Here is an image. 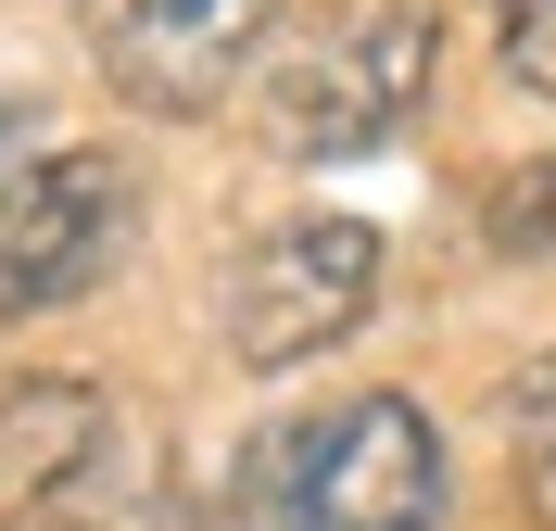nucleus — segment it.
Listing matches in <instances>:
<instances>
[{"instance_id":"1","label":"nucleus","mask_w":556,"mask_h":531,"mask_svg":"<svg viewBox=\"0 0 556 531\" xmlns=\"http://www.w3.org/2000/svg\"><path fill=\"white\" fill-rule=\"evenodd\" d=\"M241 531H443V443L405 392L291 418L241 468Z\"/></svg>"},{"instance_id":"2","label":"nucleus","mask_w":556,"mask_h":531,"mask_svg":"<svg viewBox=\"0 0 556 531\" xmlns=\"http://www.w3.org/2000/svg\"><path fill=\"white\" fill-rule=\"evenodd\" d=\"M430 64H443L430 0H342L304 38V64H278V140L304 165H354L430 102Z\"/></svg>"},{"instance_id":"3","label":"nucleus","mask_w":556,"mask_h":531,"mask_svg":"<svg viewBox=\"0 0 556 531\" xmlns=\"http://www.w3.org/2000/svg\"><path fill=\"white\" fill-rule=\"evenodd\" d=\"M380 304V228L367 215H291L228 266V354L241 367H304L354 342Z\"/></svg>"},{"instance_id":"4","label":"nucleus","mask_w":556,"mask_h":531,"mask_svg":"<svg viewBox=\"0 0 556 531\" xmlns=\"http://www.w3.org/2000/svg\"><path fill=\"white\" fill-rule=\"evenodd\" d=\"M127 241H139L127 165H114V152H38L13 190H0V329L102 291V266H127Z\"/></svg>"},{"instance_id":"5","label":"nucleus","mask_w":556,"mask_h":531,"mask_svg":"<svg viewBox=\"0 0 556 531\" xmlns=\"http://www.w3.org/2000/svg\"><path fill=\"white\" fill-rule=\"evenodd\" d=\"M76 26H89V64H102L114 102L190 127V114H215L241 89V64L278 26V0H76Z\"/></svg>"},{"instance_id":"6","label":"nucleus","mask_w":556,"mask_h":531,"mask_svg":"<svg viewBox=\"0 0 556 531\" xmlns=\"http://www.w3.org/2000/svg\"><path fill=\"white\" fill-rule=\"evenodd\" d=\"M114 430H127V418H114L89 380H26V392H0V519H26L51 481H76Z\"/></svg>"},{"instance_id":"7","label":"nucleus","mask_w":556,"mask_h":531,"mask_svg":"<svg viewBox=\"0 0 556 531\" xmlns=\"http://www.w3.org/2000/svg\"><path fill=\"white\" fill-rule=\"evenodd\" d=\"M13 531H190V519H177V481L139 456L127 430H114L102 456L76 468V481H51V494H38Z\"/></svg>"},{"instance_id":"8","label":"nucleus","mask_w":556,"mask_h":531,"mask_svg":"<svg viewBox=\"0 0 556 531\" xmlns=\"http://www.w3.org/2000/svg\"><path fill=\"white\" fill-rule=\"evenodd\" d=\"M506 418H519V506L556 531V354L531 367L519 392H506Z\"/></svg>"},{"instance_id":"9","label":"nucleus","mask_w":556,"mask_h":531,"mask_svg":"<svg viewBox=\"0 0 556 531\" xmlns=\"http://www.w3.org/2000/svg\"><path fill=\"white\" fill-rule=\"evenodd\" d=\"M493 241L556 266V165H531V177H506V190H493Z\"/></svg>"},{"instance_id":"10","label":"nucleus","mask_w":556,"mask_h":531,"mask_svg":"<svg viewBox=\"0 0 556 531\" xmlns=\"http://www.w3.org/2000/svg\"><path fill=\"white\" fill-rule=\"evenodd\" d=\"M493 26H506V64L556 102V0H493Z\"/></svg>"},{"instance_id":"11","label":"nucleus","mask_w":556,"mask_h":531,"mask_svg":"<svg viewBox=\"0 0 556 531\" xmlns=\"http://www.w3.org/2000/svg\"><path fill=\"white\" fill-rule=\"evenodd\" d=\"M26 127H38V114H26V89H0V190L26 177Z\"/></svg>"}]
</instances>
